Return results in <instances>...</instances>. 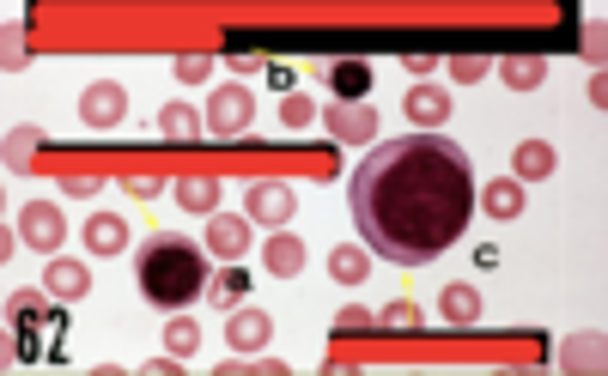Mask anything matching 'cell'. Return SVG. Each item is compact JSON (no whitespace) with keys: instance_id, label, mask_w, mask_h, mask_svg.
I'll return each mask as SVG.
<instances>
[{"instance_id":"cell-4","label":"cell","mask_w":608,"mask_h":376,"mask_svg":"<svg viewBox=\"0 0 608 376\" xmlns=\"http://www.w3.org/2000/svg\"><path fill=\"white\" fill-rule=\"evenodd\" d=\"M207 134L213 140H238L244 128L256 122V91L250 86H219V91H207Z\"/></svg>"},{"instance_id":"cell-7","label":"cell","mask_w":608,"mask_h":376,"mask_svg":"<svg viewBox=\"0 0 608 376\" xmlns=\"http://www.w3.org/2000/svg\"><path fill=\"white\" fill-rule=\"evenodd\" d=\"M19 237H25L31 249H55V243L67 237L61 207H49V201H31V207H19Z\"/></svg>"},{"instance_id":"cell-18","label":"cell","mask_w":608,"mask_h":376,"mask_svg":"<svg viewBox=\"0 0 608 376\" xmlns=\"http://www.w3.org/2000/svg\"><path fill=\"white\" fill-rule=\"evenodd\" d=\"M481 207H487L493 219H517V213H523V182H517V176L487 182V189H481Z\"/></svg>"},{"instance_id":"cell-21","label":"cell","mask_w":608,"mask_h":376,"mask_svg":"<svg viewBox=\"0 0 608 376\" xmlns=\"http://www.w3.org/2000/svg\"><path fill=\"white\" fill-rule=\"evenodd\" d=\"M329 273H335V286H359L371 273V255L353 249V243H341V249H329Z\"/></svg>"},{"instance_id":"cell-32","label":"cell","mask_w":608,"mask_h":376,"mask_svg":"<svg viewBox=\"0 0 608 376\" xmlns=\"http://www.w3.org/2000/svg\"><path fill=\"white\" fill-rule=\"evenodd\" d=\"M140 371H146V376H171V371H177V352H165V358H146Z\"/></svg>"},{"instance_id":"cell-12","label":"cell","mask_w":608,"mask_h":376,"mask_svg":"<svg viewBox=\"0 0 608 376\" xmlns=\"http://www.w3.org/2000/svg\"><path fill=\"white\" fill-rule=\"evenodd\" d=\"M323 122H329L335 140H371V134H378V110L371 104H335Z\"/></svg>"},{"instance_id":"cell-3","label":"cell","mask_w":608,"mask_h":376,"mask_svg":"<svg viewBox=\"0 0 608 376\" xmlns=\"http://www.w3.org/2000/svg\"><path fill=\"white\" fill-rule=\"evenodd\" d=\"M13 358L19 364H61L67 352L61 346H49V334H67V310H61V298L55 304H43V298H19L13 304Z\"/></svg>"},{"instance_id":"cell-5","label":"cell","mask_w":608,"mask_h":376,"mask_svg":"<svg viewBox=\"0 0 608 376\" xmlns=\"http://www.w3.org/2000/svg\"><path fill=\"white\" fill-rule=\"evenodd\" d=\"M122 116H128V91H122L116 79L86 86V98H80V122H86V128H116Z\"/></svg>"},{"instance_id":"cell-28","label":"cell","mask_w":608,"mask_h":376,"mask_svg":"<svg viewBox=\"0 0 608 376\" xmlns=\"http://www.w3.org/2000/svg\"><path fill=\"white\" fill-rule=\"evenodd\" d=\"M450 79H457V86H475V79H487V61H481V55H463V61H450Z\"/></svg>"},{"instance_id":"cell-17","label":"cell","mask_w":608,"mask_h":376,"mask_svg":"<svg viewBox=\"0 0 608 376\" xmlns=\"http://www.w3.org/2000/svg\"><path fill=\"white\" fill-rule=\"evenodd\" d=\"M511 164H517V182H542V176H554L560 158H554V146H548V140H517Z\"/></svg>"},{"instance_id":"cell-22","label":"cell","mask_w":608,"mask_h":376,"mask_svg":"<svg viewBox=\"0 0 608 376\" xmlns=\"http://www.w3.org/2000/svg\"><path fill=\"white\" fill-rule=\"evenodd\" d=\"M244 286H250V273L232 261L219 280H207V304H219V310H238V304H244Z\"/></svg>"},{"instance_id":"cell-24","label":"cell","mask_w":608,"mask_h":376,"mask_svg":"<svg viewBox=\"0 0 608 376\" xmlns=\"http://www.w3.org/2000/svg\"><path fill=\"white\" fill-rule=\"evenodd\" d=\"M165 346H171V352H177V358H189V352H195V346H201V328H195V322H189V316H177V322H171V328H165Z\"/></svg>"},{"instance_id":"cell-26","label":"cell","mask_w":608,"mask_h":376,"mask_svg":"<svg viewBox=\"0 0 608 376\" xmlns=\"http://www.w3.org/2000/svg\"><path fill=\"white\" fill-rule=\"evenodd\" d=\"M37 140H43L37 128H13V134H7V158H13V170H25V164H31V152H37Z\"/></svg>"},{"instance_id":"cell-1","label":"cell","mask_w":608,"mask_h":376,"mask_svg":"<svg viewBox=\"0 0 608 376\" xmlns=\"http://www.w3.org/2000/svg\"><path fill=\"white\" fill-rule=\"evenodd\" d=\"M347 201L371 255L396 267H426L475 219V170L463 146L444 134H408V140H384L353 170Z\"/></svg>"},{"instance_id":"cell-15","label":"cell","mask_w":608,"mask_h":376,"mask_svg":"<svg viewBox=\"0 0 608 376\" xmlns=\"http://www.w3.org/2000/svg\"><path fill=\"white\" fill-rule=\"evenodd\" d=\"M438 316H444V322H457V328H469L481 316V292L469 286V280H450L444 298H438Z\"/></svg>"},{"instance_id":"cell-29","label":"cell","mask_w":608,"mask_h":376,"mask_svg":"<svg viewBox=\"0 0 608 376\" xmlns=\"http://www.w3.org/2000/svg\"><path fill=\"white\" fill-rule=\"evenodd\" d=\"M207 73H213V61H207V55H183V61H177V79H183V86H201Z\"/></svg>"},{"instance_id":"cell-31","label":"cell","mask_w":608,"mask_h":376,"mask_svg":"<svg viewBox=\"0 0 608 376\" xmlns=\"http://www.w3.org/2000/svg\"><path fill=\"white\" fill-rule=\"evenodd\" d=\"M225 61H232V73H256V55L250 49H225Z\"/></svg>"},{"instance_id":"cell-27","label":"cell","mask_w":608,"mask_h":376,"mask_svg":"<svg viewBox=\"0 0 608 376\" xmlns=\"http://www.w3.org/2000/svg\"><path fill=\"white\" fill-rule=\"evenodd\" d=\"M378 322H384V328H408V334H414V328H420L426 316L414 310V304H390V310H378Z\"/></svg>"},{"instance_id":"cell-25","label":"cell","mask_w":608,"mask_h":376,"mask_svg":"<svg viewBox=\"0 0 608 376\" xmlns=\"http://www.w3.org/2000/svg\"><path fill=\"white\" fill-rule=\"evenodd\" d=\"M280 122H286V128H311V122H317V104L299 98V91H286V98H280Z\"/></svg>"},{"instance_id":"cell-6","label":"cell","mask_w":608,"mask_h":376,"mask_svg":"<svg viewBox=\"0 0 608 376\" xmlns=\"http://www.w3.org/2000/svg\"><path fill=\"white\" fill-rule=\"evenodd\" d=\"M402 110H408V122L420 134H438L450 122V110H457V98H450L444 86H414L408 98H402Z\"/></svg>"},{"instance_id":"cell-20","label":"cell","mask_w":608,"mask_h":376,"mask_svg":"<svg viewBox=\"0 0 608 376\" xmlns=\"http://www.w3.org/2000/svg\"><path fill=\"white\" fill-rule=\"evenodd\" d=\"M177 207L183 213H219V182L213 176H189V182H177Z\"/></svg>"},{"instance_id":"cell-19","label":"cell","mask_w":608,"mask_h":376,"mask_svg":"<svg viewBox=\"0 0 608 376\" xmlns=\"http://www.w3.org/2000/svg\"><path fill=\"white\" fill-rule=\"evenodd\" d=\"M329 86L341 91V104H365L371 67H365V61H335V67H329Z\"/></svg>"},{"instance_id":"cell-13","label":"cell","mask_w":608,"mask_h":376,"mask_svg":"<svg viewBox=\"0 0 608 376\" xmlns=\"http://www.w3.org/2000/svg\"><path fill=\"white\" fill-rule=\"evenodd\" d=\"M225 334H232V346H238V352H262L268 334H274V322H268V310H232Z\"/></svg>"},{"instance_id":"cell-14","label":"cell","mask_w":608,"mask_h":376,"mask_svg":"<svg viewBox=\"0 0 608 376\" xmlns=\"http://www.w3.org/2000/svg\"><path fill=\"white\" fill-rule=\"evenodd\" d=\"M159 134H165L171 146H195L201 134H207V122H201L189 104H165V110H159Z\"/></svg>"},{"instance_id":"cell-23","label":"cell","mask_w":608,"mask_h":376,"mask_svg":"<svg viewBox=\"0 0 608 376\" xmlns=\"http://www.w3.org/2000/svg\"><path fill=\"white\" fill-rule=\"evenodd\" d=\"M499 73H505V86H511V91H536L548 79V67L542 61H505Z\"/></svg>"},{"instance_id":"cell-9","label":"cell","mask_w":608,"mask_h":376,"mask_svg":"<svg viewBox=\"0 0 608 376\" xmlns=\"http://www.w3.org/2000/svg\"><path fill=\"white\" fill-rule=\"evenodd\" d=\"M207 249H213L219 261H244V249H250V219L213 213V219H207Z\"/></svg>"},{"instance_id":"cell-33","label":"cell","mask_w":608,"mask_h":376,"mask_svg":"<svg viewBox=\"0 0 608 376\" xmlns=\"http://www.w3.org/2000/svg\"><path fill=\"white\" fill-rule=\"evenodd\" d=\"M408 67H414V73H420V79H426V73H432V67H438V55H426V49H420V55H408Z\"/></svg>"},{"instance_id":"cell-11","label":"cell","mask_w":608,"mask_h":376,"mask_svg":"<svg viewBox=\"0 0 608 376\" xmlns=\"http://www.w3.org/2000/svg\"><path fill=\"white\" fill-rule=\"evenodd\" d=\"M43 286H49V298H61V304H74V298H86L92 292V273H86V261H49V273H43Z\"/></svg>"},{"instance_id":"cell-30","label":"cell","mask_w":608,"mask_h":376,"mask_svg":"<svg viewBox=\"0 0 608 376\" xmlns=\"http://www.w3.org/2000/svg\"><path fill=\"white\" fill-rule=\"evenodd\" d=\"M335 328H341V334H353V328H378V316H371V310H359V304H347V310L335 316Z\"/></svg>"},{"instance_id":"cell-2","label":"cell","mask_w":608,"mask_h":376,"mask_svg":"<svg viewBox=\"0 0 608 376\" xmlns=\"http://www.w3.org/2000/svg\"><path fill=\"white\" fill-rule=\"evenodd\" d=\"M134 286L159 310H183V304H195L207 292V255L189 237H153L134 255Z\"/></svg>"},{"instance_id":"cell-8","label":"cell","mask_w":608,"mask_h":376,"mask_svg":"<svg viewBox=\"0 0 608 376\" xmlns=\"http://www.w3.org/2000/svg\"><path fill=\"white\" fill-rule=\"evenodd\" d=\"M244 207H250V219H256V225H286L292 213H299V195H292L286 182H256Z\"/></svg>"},{"instance_id":"cell-10","label":"cell","mask_w":608,"mask_h":376,"mask_svg":"<svg viewBox=\"0 0 608 376\" xmlns=\"http://www.w3.org/2000/svg\"><path fill=\"white\" fill-rule=\"evenodd\" d=\"M86 249L92 255H122L128 249V219L122 213H92L86 219Z\"/></svg>"},{"instance_id":"cell-16","label":"cell","mask_w":608,"mask_h":376,"mask_svg":"<svg viewBox=\"0 0 608 376\" xmlns=\"http://www.w3.org/2000/svg\"><path fill=\"white\" fill-rule=\"evenodd\" d=\"M262 267L280 273V280H299V273H304V243H299V237H268V243H262Z\"/></svg>"}]
</instances>
